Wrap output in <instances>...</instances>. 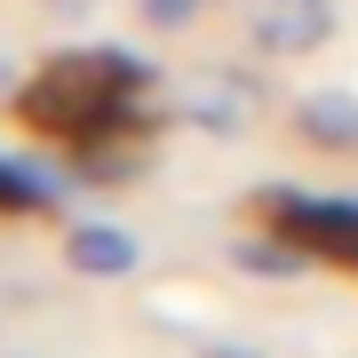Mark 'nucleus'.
I'll use <instances>...</instances> for the list:
<instances>
[{"label":"nucleus","mask_w":358,"mask_h":358,"mask_svg":"<svg viewBox=\"0 0 358 358\" xmlns=\"http://www.w3.org/2000/svg\"><path fill=\"white\" fill-rule=\"evenodd\" d=\"M247 32L271 56H310L334 40V0H247Z\"/></svg>","instance_id":"1"},{"label":"nucleus","mask_w":358,"mask_h":358,"mask_svg":"<svg viewBox=\"0 0 358 358\" xmlns=\"http://www.w3.org/2000/svg\"><path fill=\"white\" fill-rule=\"evenodd\" d=\"M263 207H271V223L294 231L303 247L358 263V199H294V192H279V199H263Z\"/></svg>","instance_id":"2"},{"label":"nucleus","mask_w":358,"mask_h":358,"mask_svg":"<svg viewBox=\"0 0 358 358\" xmlns=\"http://www.w3.org/2000/svg\"><path fill=\"white\" fill-rule=\"evenodd\" d=\"M183 120L192 128H215V136H239L255 120V96H247L239 72H199V88L183 96Z\"/></svg>","instance_id":"3"},{"label":"nucleus","mask_w":358,"mask_h":358,"mask_svg":"<svg viewBox=\"0 0 358 358\" xmlns=\"http://www.w3.org/2000/svg\"><path fill=\"white\" fill-rule=\"evenodd\" d=\"M72 263L88 271V279H128L136 271V239L112 231V223H80L72 231Z\"/></svg>","instance_id":"4"},{"label":"nucleus","mask_w":358,"mask_h":358,"mask_svg":"<svg viewBox=\"0 0 358 358\" xmlns=\"http://www.w3.org/2000/svg\"><path fill=\"white\" fill-rule=\"evenodd\" d=\"M303 136H310V143H334V152H350V143H358V96H350V88L303 96Z\"/></svg>","instance_id":"5"},{"label":"nucleus","mask_w":358,"mask_h":358,"mask_svg":"<svg viewBox=\"0 0 358 358\" xmlns=\"http://www.w3.org/2000/svg\"><path fill=\"white\" fill-rule=\"evenodd\" d=\"M239 263L255 271V279H294V271H303V255H294V247H271V239H247Z\"/></svg>","instance_id":"6"},{"label":"nucleus","mask_w":358,"mask_h":358,"mask_svg":"<svg viewBox=\"0 0 358 358\" xmlns=\"http://www.w3.org/2000/svg\"><path fill=\"white\" fill-rule=\"evenodd\" d=\"M40 199H48V183H40V176H24V167H8V159H0V215H16V207H40Z\"/></svg>","instance_id":"7"},{"label":"nucleus","mask_w":358,"mask_h":358,"mask_svg":"<svg viewBox=\"0 0 358 358\" xmlns=\"http://www.w3.org/2000/svg\"><path fill=\"white\" fill-rule=\"evenodd\" d=\"M192 8H199V0H143L152 24H192Z\"/></svg>","instance_id":"8"},{"label":"nucleus","mask_w":358,"mask_h":358,"mask_svg":"<svg viewBox=\"0 0 358 358\" xmlns=\"http://www.w3.org/2000/svg\"><path fill=\"white\" fill-rule=\"evenodd\" d=\"M199 358H263V350H247V343H199Z\"/></svg>","instance_id":"9"},{"label":"nucleus","mask_w":358,"mask_h":358,"mask_svg":"<svg viewBox=\"0 0 358 358\" xmlns=\"http://www.w3.org/2000/svg\"><path fill=\"white\" fill-rule=\"evenodd\" d=\"M8 80H16V64H8V56H0V96H8Z\"/></svg>","instance_id":"10"}]
</instances>
